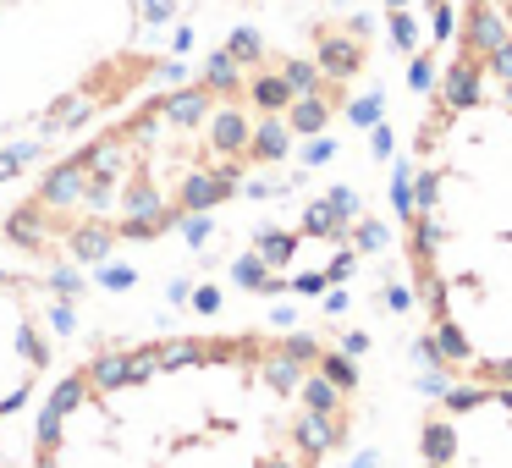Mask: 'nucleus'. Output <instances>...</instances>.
<instances>
[{
    "mask_svg": "<svg viewBox=\"0 0 512 468\" xmlns=\"http://www.w3.org/2000/svg\"><path fill=\"white\" fill-rule=\"evenodd\" d=\"M50 358H56V347H50L34 281L0 276V424L34 402V391L50 375Z\"/></svg>",
    "mask_w": 512,
    "mask_h": 468,
    "instance_id": "4",
    "label": "nucleus"
},
{
    "mask_svg": "<svg viewBox=\"0 0 512 468\" xmlns=\"http://www.w3.org/2000/svg\"><path fill=\"white\" fill-rule=\"evenodd\" d=\"M413 281L452 265L419 303L430 347L485 386H512V28L490 0H463L430 116L413 138Z\"/></svg>",
    "mask_w": 512,
    "mask_h": 468,
    "instance_id": "3",
    "label": "nucleus"
},
{
    "mask_svg": "<svg viewBox=\"0 0 512 468\" xmlns=\"http://www.w3.org/2000/svg\"><path fill=\"white\" fill-rule=\"evenodd\" d=\"M490 6H496V12H501V23L512 28V0H490Z\"/></svg>",
    "mask_w": 512,
    "mask_h": 468,
    "instance_id": "5",
    "label": "nucleus"
},
{
    "mask_svg": "<svg viewBox=\"0 0 512 468\" xmlns=\"http://www.w3.org/2000/svg\"><path fill=\"white\" fill-rule=\"evenodd\" d=\"M342 72L292 61L254 39L204 67V78L127 111L67 155L6 232L34 254L100 259L122 243H149L177 221L226 204L243 177L287 155L292 133H314Z\"/></svg>",
    "mask_w": 512,
    "mask_h": 468,
    "instance_id": "2",
    "label": "nucleus"
},
{
    "mask_svg": "<svg viewBox=\"0 0 512 468\" xmlns=\"http://www.w3.org/2000/svg\"><path fill=\"white\" fill-rule=\"evenodd\" d=\"M353 386V364L309 336H149L50 391L34 468H320Z\"/></svg>",
    "mask_w": 512,
    "mask_h": 468,
    "instance_id": "1",
    "label": "nucleus"
}]
</instances>
